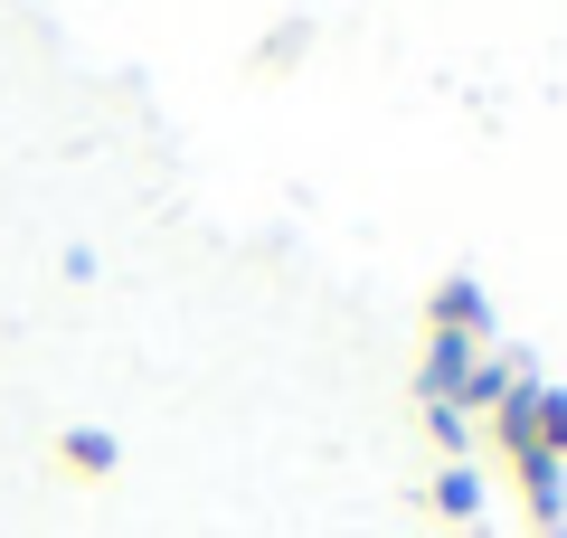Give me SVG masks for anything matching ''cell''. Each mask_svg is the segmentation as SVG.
Returning <instances> with one entry per match:
<instances>
[{
	"label": "cell",
	"mask_w": 567,
	"mask_h": 538,
	"mask_svg": "<svg viewBox=\"0 0 567 538\" xmlns=\"http://www.w3.org/2000/svg\"><path fill=\"white\" fill-rule=\"evenodd\" d=\"M303 39H312V20H275V29H265V48H256V76H284V66L303 58Z\"/></svg>",
	"instance_id": "cell-5"
},
{
	"label": "cell",
	"mask_w": 567,
	"mask_h": 538,
	"mask_svg": "<svg viewBox=\"0 0 567 538\" xmlns=\"http://www.w3.org/2000/svg\"><path fill=\"white\" fill-rule=\"evenodd\" d=\"M425 510L435 519H454V529H473V510H483V482L454 463V473H435V492H425Z\"/></svg>",
	"instance_id": "cell-4"
},
{
	"label": "cell",
	"mask_w": 567,
	"mask_h": 538,
	"mask_svg": "<svg viewBox=\"0 0 567 538\" xmlns=\"http://www.w3.org/2000/svg\"><path fill=\"white\" fill-rule=\"evenodd\" d=\"M473 369H483V340H425V359H416V397H425V416H454V397H464Z\"/></svg>",
	"instance_id": "cell-1"
},
{
	"label": "cell",
	"mask_w": 567,
	"mask_h": 538,
	"mask_svg": "<svg viewBox=\"0 0 567 538\" xmlns=\"http://www.w3.org/2000/svg\"><path fill=\"white\" fill-rule=\"evenodd\" d=\"M539 538H558V529H539Z\"/></svg>",
	"instance_id": "cell-6"
},
{
	"label": "cell",
	"mask_w": 567,
	"mask_h": 538,
	"mask_svg": "<svg viewBox=\"0 0 567 538\" xmlns=\"http://www.w3.org/2000/svg\"><path fill=\"white\" fill-rule=\"evenodd\" d=\"M114 435H95V425H66V435H58V473L66 482H104V473H114Z\"/></svg>",
	"instance_id": "cell-3"
},
{
	"label": "cell",
	"mask_w": 567,
	"mask_h": 538,
	"mask_svg": "<svg viewBox=\"0 0 567 538\" xmlns=\"http://www.w3.org/2000/svg\"><path fill=\"white\" fill-rule=\"evenodd\" d=\"M483 331H492V302L473 275H445L425 293V340H483Z\"/></svg>",
	"instance_id": "cell-2"
}]
</instances>
